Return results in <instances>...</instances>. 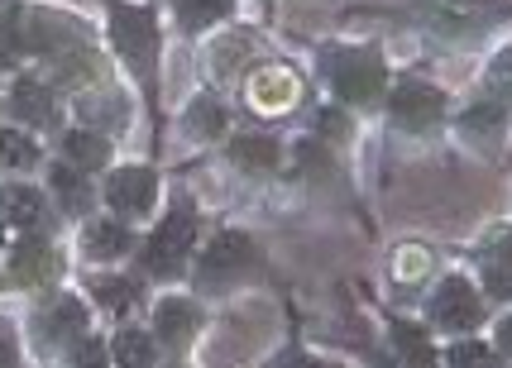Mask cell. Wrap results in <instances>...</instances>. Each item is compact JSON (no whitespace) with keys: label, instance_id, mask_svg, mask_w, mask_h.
I'll return each instance as SVG.
<instances>
[{"label":"cell","instance_id":"obj_1","mask_svg":"<svg viewBox=\"0 0 512 368\" xmlns=\"http://www.w3.org/2000/svg\"><path fill=\"white\" fill-rule=\"evenodd\" d=\"M321 72H326V82L335 87V96H345V101H374L383 91V63L374 53H359V48H331V53H321Z\"/></svg>","mask_w":512,"mask_h":368},{"label":"cell","instance_id":"obj_2","mask_svg":"<svg viewBox=\"0 0 512 368\" xmlns=\"http://www.w3.org/2000/svg\"><path fill=\"white\" fill-rule=\"evenodd\" d=\"M192 239H197V211H192L187 201H178V206L163 216V225L154 230L149 249H144L149 273H154V278H173L182 268V259H187V249H192Z\"/></svg>","mask_w":512,"mask_h":368},{"label":"cell","instance_id":"obj_34","mask_svg":"<svg viewBox=\"0 0 512 368\" xmlns=\"http://www.w3.org/2000/svg\"><path fill=\"white\" fill-rule=\"evenodd\" d=\"M0 368H20V354H15L10 340H0Z\"/></svg>","mask_w":512,"mask_h":368},{"label":"cell","instance_id":"obj_28","mask_svg":"<svg viewBox=\"0 0 512 368\" xmlns=\"http://www.w3.org/2000/svg\"><path fill=\"white\" fill-rule=\"evenodd\" d=\"M24 48H29V39H24V29H20V15H10V20L0 24V67L20 63Z\"/></svg>","mask_w":512,"mask_h":368},{"label":"cell","instance_id":"obj_25","mask_svg":"<svg viewBox=\"0 0 512 368\" xmlns=\"http://www.w3.org/2000/svg\"><path fill=\"white\" fill-rule=\"evenodd\" d=\"M53 187H58V196H63L67 211H87V206H91L87 182H82L77 173H67V168H53Z\"/></svg>","mask_w":512,"mask_h":368},{"label":"cell","instance_id":"obj_6","mask_svg":"<svg viewBox=\"0 0 512 368\" xmlns=\"http://www.w3.org/2000/svg\"><path fill=\"white\" fill-rule=\"evenodd\" d=\"M417 20H426L446 39H469L479 24L489 20V5L484 0H422L417 5Z\"/></svg>","mask_w":512,"mask_h":368},{"label":"cell","instance_id":"obj_22","mask_svg":"<svg viewBox=\"0 0 512 368\" xmlns=\"http://www.w3.org/2000/svg\"><path fill=\"white\" fill-rule=\"evenodd\" d=\"M230 158H235L240 168H273V163H278V144H273V139H254V134H245V139H235Z\"/></svg>","mask_w":512,"mask_h":368},{"label":"cell","instance_id":"obj_10","mask_svg":"<svg viewBox=\"0 0 512 368\" xmlns=\"http://www.w3.org/2000/svg\"><path fill=\"white\" fill-rule=\"evenodd\" d=\"M484 282H489V297L498 302L512 297V230H498L484 244Z\"/></svg>","mask_w":512,"mask_h":368},{"label":"cell","instance_id":"obj_9","mask_svg":"<svg viewBox=\"0 0 512 368\" xmlns=\"http://www.w3.org/2000/svg\"><path fill=\"white\" fill-rule=\"evenodd\" d=\"M58 273V254L48 249L44 239H20L15 249H10V278L24 282V287H39Z\"/></svg>","mask_w":512,"mask_h":368},{"label":"cell","instance_id":"obj_13","mask_svg":"<svg viewBox=\"0 0 512 368\" xmlns=\"http://www.w3.org/2000/svg\"><path fill=\"white\" fill-rule=\"evenodd\" d=\"M197 306L192 302H163L158 306V321H154V335L163 340V345H187L192 335H197Z\"/></svg>","mask_w":512,"mask_h":368},{"label":"cell","instance_id":"obj_23","mask_svg":"<svg viewBox=\"0 0 512 368\" xmlns=\"http://www.w3.org/2000/svg\"><path fill=\"white\" fill-rule=\"evenodd\" d=\"M34 158H39V149H34L29 134L0 130V168H29Z\"/></svg>","mask_w":512,"mask_h":368},{"label":"cell","instance_id":"obj_31","mask_svg":"<svg viewBox=\"0 0 512 368\" xmlns=\"http://www.w3.org/2000/svg\"><path fill=\"white\" fill-rule=\"evenodd\" d=\"M489 87L498 91V96H508V101H512V48H503V53L493 58V67H489Z\"/></svg>","mask_w":512,"mask_h":368},{"label":"cell","instance_id":"obj_11","mask_svg":"<svg viewBox=\"0 0 512 368\" xmlns=\"http://www.w3.org/2000/svg\"><path fill=\"white\" fill-rule=\"evenodd\" d=\"M0 225H10V230L44 225V196L34 192V187H5L0 192Z\"/></svg>","mask_w":512,"mask_h":368},{"label":"cell","instance_id":"obj_24","mask_svg":"<svg viewBox=\"0 0 512 368\" xmlns=\"http://www.w3.org/2000/svg\"><path fill=\"white\" fill-rule=\"evenodd\" d=\"M431 273V254H426L422 244H402L398 254H393V278L398 282H417Z\"/></svg>","mask_w":512,"mask_h":368},{"label":"cell","instance_id":"obj_12","mask_svg":"<svg viewBox=\"0 0 512 368\" xmlns=\"http://www.w3.org/2000/svg\"><path fill=\"white\" fill-rule=\"evenodd\" d=\"M10 115H20L24 125H39V130H48L58 115H53V96H48V87H39V82H15V91H10Z\"/></svg>","mask_w":512,"mask_h":368},{"label":"cell","instance_id":"obj_33","mask_svg":"<svg viewBox=\"0 0 512 368\" xmlns=\"http://www.w3.org/2000/svg\"><path fill=\"white\" fill-rule=\"evenodd\" d=\"M283 368H331V364H321V359H307V354H288V359H283Z\"/></svg>","mask_w":512,"mask_h":368},{"label":"cell","instance_id":"obj_17","mask_svg":"<svg viewBox=\"0 0 512 368\" xmlns=\"http://www.w3.org/2000/svg\"><path fill=\"white\" fill-rule=\"evenodd\" d=\"M393 345H398V354L412 368H436V354H431V345H426V335L417 330V325L393 321Z\"/></svg>","mask_w":512,"mask_h":368},{"label":"cell","instance_id":"obj_5","mask_svg":"<svg viewBox=\"0 0 512 368\" xmlns=\"http://www.w3.org/2000/svg\"><path fill=\"white\" fill-rule=\"evenodd\" d=\"M388 110H393V125H398V130L422 134V130H431V125H441V115H446V101H441V91H436V87L407 82V87L393 91Z\"/></svg>","mask_w":512,"mask_h":368},{"label":"cell","instance_id":"obj_36","mask_svg":"<svg viewBox=\"0 0 512 368\" xmlns=\"http://www.w3.org/2000/svg\"><path fill=\"white\" fill-rule=\"evenodd\" d=\"M498 340H503V349H508V354H512V316H508V321H503V330H498Z\"/></svg>","mask_w":512,"mask_h":368},{"label":"cell","instance_id":"obj_30","mask_svg":"<svg viewBox=\"0 0 512 368\" xmlns=\"http://www.w3.org/2000/svg\"><path fill=\"white\" fill-rule=\"evenodd\" d=\"M465 130L469 134H484V130L498 134V130H503V106H474L465 115Z\"/></svg>","mask_w":512,"mask_h":368},{"label":"cell","instance_id":"obj_20","mask_svg":"<svg viewBox=\"0 0 512 368\" xmlns=\"http://www.w3.org/2000/svg\"><path fill=\"white\" fill-rule=\"evenodd\" d=\"M115 364L120 368H154V345L144 340V330H120V335H115Z\"/></svg>","mask_w":512,"mask_h":368},{"label":"cell","instance_id":"obj_32","mask_svg":"<svg viewBox=\"0 0 512 368\" xmlns=\"http://www.w3.org/2000/svg\"><path fill=\"white\" fill-rule=\"evenodd\" d=\"M72 368H106V340H82L72 349Z\"/></svg>","mask_w":512,"mask_h":368},{"label":"cell","instance_id":"obj_19","mask_svg":"<svg viewBox=\"0 0 512 368\" xmlns=\"http://www.w3.org/2000/svg\"><path fill=\"white\" fill-rule=\"evenodd\" d=\"M82 325H87V311H82V302L67 297L44 316V335L48 340H67V335H82Z\"/></svg>","mask_w":512,"mask_h":368},{"label":"cell","instance_id":"obj_14","mask_svg":"<svg viewBox=\"0 0 512 368\" xmlns=\"http://www.w3.org/2000/svg\"><path fill=\"white\" fill-rule=\"evenodd\" d=\"M292 96H297V87H292V77L283 72V67H268V72H259V77L249 82V101H254L259 110L288 106Z\"/></svg>","mask_w":512,"mask_h":368},{"label":"cell","instance_id":"obj_4","mask_svg":"<svg viewBox=\"0 0 512 368\" xmlns=\"http://www.w3.org/2000/svg\"><path fill=\"white\" fill-rule=\"evenodd\" d=\"M431 321L441 330H474L484 321V302H479V292L465 278H446L436 287V297H431Z\"/></svg>","mask_w":512,"mask_h":368},{"label":"cell","instance_id":"obj_18","mask_svg":"<svg viewBox=\"0 0 512 368\" xmlns=\"http://www.w3.org/2000/svg\"><path fill=\"white\" fill-rule=\"evenodd\" d=\"M187 125H192V134H201V139H221L225 106L216 101V96H197V101H192V110H187Z\"/></svg>","mask_w":512,"mask_h":368},{"label":"cell","instance_id":"obj_29","mask_svg":"<svg viewBox=\"0 0 512 368\" xmlns=\"http://www.w3.org/2000/svg\"><path fill=\"white\" fill-rule=\"evenodd\" d=\"M91 72H96V58H91L87 48H77V58H58V82H63V87L87 82Z\"/></svg>","mask_w":512,"mask_h":368},{"label":"cell","instance_id":"obj_8","mask_svg":"<svg viewBox=\"0 0 512 368\" xmlns=\"http://www.w3.org/2000/svg\"><path fill=\"white\" fill-rule=\"evenodd\" d=\"M154 192H158V177L149 168H120L106 182V201H111L120 216H144L154 206Z\"/></svg>","mask_w":512,"mask_h":368},{"label":"cell","instance_id":"obj_37","mask_svg":"<svg viewBox=\"0 0 512 368\" xmlns=\"http://www.w3.org/2000/svg\"><path fill=\"white\" fill-rule=\"evenodd\" d=\"M374 368H398V364H393V359H383V354H379V359H374Z\"/></svg>","mask_w":512,"mask_h":368},{"label":"cell","instance_id":"obj_7","mask_svg":"<svg viewBox=\"0 0 512 368\" xmlns=\"http://www.w3.org/2000/svg\"><path fill=\"white\" fill-rule=\"evenodd\" d=\"M249 268H254V244H249V235L225 230V235L206 249V259H201V282L216 287V282L240 278V273H249Z\"/></svg>","mask_w":512,"mask_h":368},{"label":"cell","instance_id":"obj_15","mask_svg":"<svg viewBox=\"0 0 512 368\" xmlns=\"http://www.w3.org/2000/svg\"><path fill=\"white\" fill-rule=\"evenodd\" d=\"M63 153H67V163H77V168H101L106 163V139L101 134H87V130H67L63 139Z\"/></svg>","mask_w":512,"mask_h":368},{"label":"cell","instance_id":"obj_35","mask_svg":"<svg viewBox=\"0 0 512 368\" xmlns=\"http://www.w3.org/2000/svg\"><path fill=\"white\" fill-rule=\"evenodd\" d=\"M321 130H326V134H345V115H321Z\"/></svg>","mask_w":512,"mask_h":368},{"label":"cell","instance_id":"obj_26","mask_svg":"<svg viewBox=\"0 0 512 368\" xmlns=\"http://www.w3.org/2000/svg\"><path fill=\"white\" fill-rule=\"evenodd\" d=\"M96 297H101V306H106V311H130L134 297H139V287H134V282H125V278H101V282H96Z\"/></svg>","mask_w":512,"mask_h":368},{"label":"cell","instance_id":"obj_3","mask_svg":"<svg viewBox=\"0 0 512 368\" xmlns=\"http://www.w3.org/2000/svg\"><path fill=\"white\" fill-rule=\"evenodd\" d=\"M111 39L115 48L130 58L134 67H149L158 53V29L149 10H134V5H111Z\"/></svg>","mask_w":512,"mask_h":368},{"label":"cell","instance_id":"obj_27","mask_svg":"<svg viewBox=\"0 0 512 368\" xmlns=\"http://www.w3.org/2000/svg\"><path fill=\"white\" fill-rule=\"evenodd\" d=\"M450 368H503V364H498V354H493L489 345L460 340V345L450 349Z\"/></svg>","mask_w":512,"mask_h":368},{"label":"cell","instance_id":"obj_16","mask_svg":"<svg viewBox=\"0 0 512 368\" xmlns=\"http://www.w3.org/2000/svg\"><path fill=\"white\" fill-rule=\"evenodd\" d=\"M173 10H178L182 29H206V24L225 20L235 10V0H173Z\"/></svg>","mask_w":512,"mask_h":368},{"label":"cell","instance_id":"obj_21","mask_svg":"<svg viewBox=\"0 0 512 368\" xmlns=\"http://www.w3.org/2000/svg\"><path fill=\"white\" fill-rule=\"evenodd\" d=\"M125 249H130L125 225H87V254H96V259H115V254H125Z\"/></svg>","mask_w":512,"mask_h":368}]
</instances>
